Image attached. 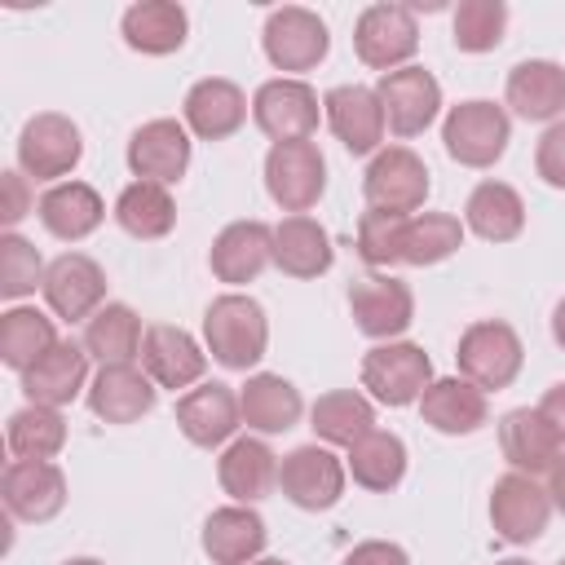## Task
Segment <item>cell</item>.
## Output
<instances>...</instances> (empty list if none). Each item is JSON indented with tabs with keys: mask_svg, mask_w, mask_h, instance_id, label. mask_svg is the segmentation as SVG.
Here are the masks:
<instances>
[{
	"mask_svg": "<svg viewBox=\"0 0 565 565\" xmlns=\"http://www.w3.org/2000/svg\"><path fill=\"white\" fill-rule=\"evenodd\" d=\"M4 446L13 459H57L66 446V419L53 406H22L9 415Z\"/></svg>",
	"mask_w": 565,
	"mask_h": 565,
	"instance_id": "cell-40",
	"label": "cell"
},
{
	"mask_svg": "<svg viewBox=\"0 0 565 565\" xmlns=\"http://www.w3.org/2000/svg\"><path fill=\"white\" fill-rule=\"evenodd\" d=\"M57 344V327L35 305H13L0 313V362L9 371H31Z\"/></svg>",
	"mask_w": 565,
	"mask_h": 565,
	"instance_id": "cell-39",
	"label": "cell"
},
{
	"mask_svg": "<svg viewBox=\"0 0 565 565\" xmlns=\"http://www.w3.org/2000/svg\"><path fill=\"white\" fill-rule=\"evenodd\" d=\"M441 141H446V154L463 168H494L512 141V119L503 106L486 102V97H472V102H459L446 110L441 119Z\"/></svg>",
	"mask_w": 565,
	"mask_h": 565,
	"instance_id": "cell-2",
	"label": "cell"
},
{
	"mask_svg": "<svg viewBox=\"0 0 565 565\" xmlns=\"http://www.w3.org/2000/svg\"><path fill=\"white\" fill-rule=\"evenodd\" d=\"M322 115H327V128L335 132V141L349 154H380L384 150L380 141L388 132V119H384V106H380L375 88H366V84H335L322 97Z\"/></svg>",
	"mask_w": 565,
	"mask_h": 565,
	"instance_id": "cell-17",
	"label": "cell"
},
{
	"mask_svg": "<svg viewBox=\"0 0 565 565\" xmlns=\"http://www.w3.org/2000/svg\"><path fill=\"white\" fill-rule=\"evenodd\" d=\"M318 115H322L318 93L305 79H291V75L265 79L256 88V97H252V119H256V128L274 146H282V141H309L318 132Z\"/></svg>",
	"mask_w": 565,
	"mask_h": 565,
	"instance_id": "cell-9",
	"label": "cell"
},
{
	"mask_svg": "<svg viewBox=\"0 0 565 565\" xmlns=\"http://www.w3.org/2000/svg\"><path fill=\"white\" fill-rule=\"evenodd\" d=\"M0 190H4V207H0V221L13 230L26 212H35V190H31V177L22 172V168H13V172H4V181H0Z\"/></svg>",
	"mask_w": 565,
	"mask_h": 565,
	"instance_id": "cell-46",
	"label": "cell"
},
{
	"mask_svg": "<svg viewBox=\"0 0 565 565\" xmlns=\"http://www.w3.org/2000/svg\"><path fill=\"white\" fill-rule=\"evenodd\" d=\"M349 313L362 335L388 344L415 322V296L393 274H362L349 282Z\"/></svg>",
	"mask_w": 565,
	"mask_h": 565,
	"instance_id": "cell-13",
	"label": "cell"
},
{
	"mask_svg": "<svg viewBox=\"0 0 565 565\" xmlns=\"http://www.w3.org/2000/svg\"><path fill=\"white\" fill-rule=\"evenodd\" d=\"M552 340L565 349V296L556 300V309H552Z\"/></svg>",
	"mask_w": 565,
	"mask_h": 565,
	"instance_id": "cell-50",
	"label": "cell"
},
{
	"mask_svg": "<svg viewBox=\"0 0 565 565\" xmlns=\"http://www.w3.org/2000/svg\"><path fill=\"white\" fill-rule=\"evenodd\" d=\"M353 53L380 75L411 66V57L419 53L415 13L406 4H366L353 22Z\"/></svg>",
	"mask_w": 565,
	"mask_h": 565,
	"instance_id": "cell-6",
	"label": "cell"
},
{
	"mask_svg": "<svg viewBox=\"0 0 565 565\" xmlns=\"http://www.w3.org/2000/svg\"><path fill=\"white\" fill-rule=\"evenodd\" d=\"M238 411H243V424L260 437H274V433H287L300 424L305 415V402H300V388L274 371H256L247 375V384L238 388Z\"/></svg>",
	"mask_w": 565,
	"mask_h": 565,
	"instance_id": "cell-31",
	"label": "cell"
},
{
	"mask_svg": "<svg viewBox=\"0 0 565 565\" xmlns=\"http://www.w3.org/2000/svg\"><path fill=\"white\" fill-rule=\"evenodd\" d=\"M508 31L503 0H459L450 13V40L459 53H494Z\"/></svg>",
	"mask_w": 565,
	"mask_h": 565,
	"instance_id": "cell-42",
	"label": "cell"
},
{
	"mask_svg": "<svg viewBox=\"0 0 565 565\" xmlns=\"http://www.w3.org/2000/svg\"><path fill=\"white\" fill-rule=\"evenodd\" d=\"M274 265L287 278H322L335 265L331 234L313 216H282L274 225Z\"/></svg>",
	"mask_w": 565,
	"mask_h": 565,
	"instance_id": "cell-33",
	"label": "cell"
},
{
	"mask_svg": "<svg viewBox=\"0 0 565 565\" xmlns=\"http://www.w3.org/2000/svg\"><path fill=\"white\" fill-rule=\"evenodd\" d=\"M265 190L269 199L291 212V216H309V207H318L322 190H327V159L313 141H282L269 146L265 154Z\"/></svg>",
	"mask_w": 565,
	"mask_h": 565,
	"instance_id": "cell-7",
	"label": "cell"
},
{
	"mask_svg": "<svg viewBox=\"0 0 565 565\" xmlns=\"http://www.w3.org/2000/svg\"><path fill=\"white\" fill-rule=\"evenodd\" d=\"M62 565H106V561H97V556H71V561H62Z\"/></svg>",
	"mask_w": 565,
	"mask_h": 565,
	"instance_id": "cell-51",
	"label": "cell"
},
{
	"mask_svg": "<svg viewBox=\"0 0 565 565\" xmlns=\"http://www.w3.org/2000/svg\"><path fill=\"white\" fill-rule=\"evenodd\" d=\"M499 450L512 463V472L543 477L565 455V441H561V433L547 424V415L539 406L534 411L530 406H516V411H508L499 419Z\"/></svg>",
	"mask_w": 565,
	"mask_h": 565,
	"instance_id": "cell-23",
	"label": "cell"
},
{
	"mask_svg": "<svg viewBox=\"0 0 565 565\" xmlns=\"http://www.w3.org/2000/svg\"><path fill=\"white\" fill-rule=\"evenodd\" d=\"M9 516L44 525L66 508V472L53 459H13L0 477Z\"/></svg>",
	"mask_w": 565,
	"mask_h": 565,
	"instance_id": "cell-18",
	"label": "cell"
},
{
	"mask_svg": "<svg viewBox=\"0 0 565 565\" xmlns=\"http://www.w3.org/2000/svg\"><path fill=\"white\" fill-rule=\"evenodd\" d=\"M44 305L62 322H88L106 305V269L84 252H62L44 269Z\"/></svg>",
	"mask_w": 565,
	"mask_h": 565,
	"instance_id": "cell-14",
	"label": "cell"
},
{
	"mask_svg": "<svg viewBox=\"0 0 565 565\" xmlns=\"http://www.w3.org/2000/svg\"><path fill=\"white\" fill-rule=\"evenodd\" d=\"M534 172L543 177V185L565 190V119L543 128V137L534 146Z\"/></svg>",
	"mask_w": 565,
	"mask_h": 565,
	"instance_id": "cell-45",
	"label": "cell"
},
{
	"mask_svg": "<svg viewBox=\"0 0 565 565\" xmlns=\"http://www.w3.org/2000/svg\"><path fill=\"white\" fill-rule=\"evenodd\" d=\"M428 168L411 146H384L380 154H371L366 177H362V194L366 207L393 212V216H415L428 199Z\"/></svg>",
	"mask_w": 565,
	"mask_h": 565,
	"instance_id": "cell-8",
	"label": "cell"
},
{
	"mask_svg": "<svg viewBox=\"0 0 565 565\" xmlns=\"http://www.w3.org/2000/svg\"><path fill=\"white\" fill-rule=\"evenodd\" d=\"M84 159V132L71 115L57 110H40L22 124L18 132V168L35 181L57 185L62 177H71Z\"/></svg>",
	"mask_w": 565,
	"mask_h": 565,
	"instance_id": "cell-4",
	"label": "cell"
},
{
	"mask_svg": "<svg viewBox=\"0 0 565 565\" xmlns=\"http://www.w3.org/2000/svg\"><path fill=\"white\" fill-rule=\"evenodd\" d=\"M494 565H530V561H521V556H508V561H494Z\"/></svg>",
	"mask_w": 565,
	"mask_h": 565,
	"instance_id": "cell-53",
	"label": "cell"
},
{
	"mask_svg": "<svg viewBox=\"0 0 565 565\" xmlns=\"http://www.w3.org/2000/svg\"><path fill=\"white\" fill-rule=\"evenodd\" d=\"M344 459L331 450V446H296L291 455H282L278 463V490L287 503L305 508V512H327L340 503L344 494Z\"/></svg>",
	"mask_w": 565,
	"mask_h": 565,
	"instance_id": "cell-10",
	"label": "cell"
},
{
	"mask_svg": "<svg viewBox=\"0 0 565 565\" xmlns=\"http://www.w3.org/2000/svg\"><path fill=\"white\" fill-rule=\"evenodd\" d=\"M547 494H552V508L565 512V455L556 459V468L547 472Z\"/></svg>",
	"mask_w": 565,
	"mask_h": 565,
	"instance_id": "cell-49",
	"label": "cell"
},
{
	"mask_svg": "<svg viewBox=\"0 0 565 565\" xmlns=\"http://www.w3.org/2000/svg\"><path fill=\"white\" fill-rule=\"evenodd\" d=\"M309 428L322 437V446H358L366 433H375V406L358 388H331L309 406Z\"/></svg>",
	"mask_w": 565,
	"mask_h": 565,
	"instance_id": "cell-36",
	"label": "cell"
},
{
	"mask_svg": "<svg viewBox=\"0 0 565 565\" xmlns=\"http://www.w3.org/2000/svg\"><path fill=\"white\" fill-rule=\"evenodd\" d=\"M203 344L212 362H221L225 371H252L269 349V318L260 300L243 291L216 296L203 313Z\"/></svg>",
	"mask_w": 565,
	"mask_h": 565,
	"instance_id": "cell-1",
	"label": "cell"
},
{
	"mask_svg": "<svg viewBox=\"0 0 565 565\" xmlns=\"http://www.w3.org/2000/svg\"><path fill=\"white\" fill-rule=\"evenodd\" d=\"M419 415L428 428L446 433V437H468L477 433L481 424H490V402L486 393L463 380V375H446V380H433L419 397Z\"/></svg>",
	"mask_w": 565,
	"mask_h": 565,
	"instance_id": "cell-29",
	"label": "cell"
},
{
	"mask_svg": "<svg viewBox=\"0 0 565 565\" xmlns=\"http://www.w3.org/2000/svg\"><path fill=\"white\" fill-rule=\"evenodd\" d=\"M402 234H406V216L366 207L362 221H358V256H362L371 269L402 265Z\"/></svg>",
	"mask_w": 565,
	"mask_h": 565,
	"instance_id": "cell-44",
	"label": "cell"
},
{
	"mask_svg": "<svg viewBox=\"0 0 565 565\" xmlns=\"http://www.w3.org/2000/svg\"><path fill=\"white\" fill-rule=\"evenodd\" d=\"M154 397H159V388L137 362L102 366L88 384V411L102 424H137L141 415L154 411Z\"/></svg>",
	"mask_w": 565,
	"mask_h": 565,
	"instance_id": "cell-26",
	"label": "cell"
},
{
	"mask_svg": "<svg viewBox=\"0 0 565 565\" xmlns=\"http://www.w3.org/2000/svg\"><path fill=\"white\" fill-rule=\"evenodd\" d=\"M260 44H265V57L278 66V71H291V79L300 71H313L327 49H331V31L327 22L305 9V4H282L265 18V31H260Z\"/></svg>",
	"mask_w": 565,
	"mask_h": 565,
	"instance_id": "cell-11",
	"label": "cell"
},
{
	"mask_svg": "<svg viewBox=\"0 0 565 565\" xmlns=\"http://www.w3.org/2000/svg\"><path fill=\"white\" fill-rule=\"evenodd\" d=\"M556 565H565V561H556Z\"/></svg>",
	"mask_w": 565,
	"mask_h": 565,
	"instance_id": "cell-54",
	"label": "cell"
},
{
	"mask_svg": "<svg viewBox=\"0 0 565 565\" xmlns=\"http://www.w3.org/2000/svg\"><path fill=\"white\" fill-rule=\"evenodd\" d=\"M88 349L75 340H57L31 371H22V393L31 406H71L79 393H88Z\"/></svg>",
	"mask_w": 565,
	"mask_h": 565,
	"instance_id": "cell-24",
	"label": "cell"
},
{
	"mask_svg": "<svg viewBox=\"0 0 565 565\" xmlns=\"http://www.w3.org/2000/svg\"><path fill=\"white\" fill-rule=\"evenodd\" d=\"M141 371L154 380V388H194L203 384V371H207V353L203 344L172 327V322H154L146 327V340H141Z\"/></svg>",
	"mask_w": 565,
	"mask_h": 565,
	"instance_id": "cell-19",
	"label": "cell"
},
{
	"mask_svg": "<svg viewBox=\"0 0 565 565\" xmlns=\"http://www.w3.org/2000/svg\"><path fill=\"white\" fill-rule=\"evenodd\" d=\"M119 31H124V44L132 53H146V57H168L185 44L190 35V18L177 0H137L124 9L119 18Z\"/></svg>",
	"mask_w": 565,
	"mask_h": 565,
	"instance_id": "cell-32",
	"label": "cell"
},
{
	"mask_svg": "<svg viewBox=\"0 0 565 565\" xmlns=\"http://www.w3.org/2000/svg\"><path fill=\"white\" fill-rule=\"evenodd\" d=\"M35 216H40V225H44L53 238L79 243V238H88V234L106 221V199H102L88 181H57V185H49V190L40 194Z\"/></svg>",
	"mask_w": 565,
	"mask_h": 565,
	"instance_id": "cell-30",
	"label": "cell"
},
{
	"mask_svg": "<svg viewBox=\"0 0 565 565\" xmlns=\"http://www.w3.org/2000/svg\"><path fill=\"white\" fill-rule=\"evenodd\" d=\"M247 93L234 79L207 75L199 84H190L185 102H181V124L199 137V141H225L247 124Z\"/></svg>",
	"mask_w": 565,
	"mask_h": 565,
	"instance_id": "cell-21",
	"label": "cell"
},
{
	"mask_svg": "<svg viewBox=\"0 0 565 565\" xmlns=\"http://www.w3.org/2000/svg\"><path fill=\"white\" fill-rule=\"evenodd\" d=\"M344 468L353 477V486L371 490V494H388L393 486H402L406 477V441L397 433H366L358 446H349L344 455Z\"/></svg>",
	"mask_w": 565,
	"mask_h": 565,
	"instance_id": "cell-37",
	"label": "cell"
},
{
	"mask_svg": "<svg viewBox=\"0 0 565 565\" xmlns=\"http://www.w3.org/2000/svg\"><path fill=\"white\" fill-rule=\"evenodd\" d=\"M340 565H411V556H406V547H402V543L366 539V543H358Z\"/></svg>",
	"mask_w": 565,
	"mask_h": 565,
	"instance_id": "cell-47",
	"label": "cell"
},
{
	"mask_svg": "<svg viewBox=\"0 0 565 565\" xmlns=\"http://www.w3.org/2000/svg\"><path fill=\"white\" fill-rule=\"evenodd\" d=\"M375 97L384 106V119H388V132L393 137H419L437 110H441V84L433 71L424 66H402V71H388L380 75L375 84Z\"/></svg>",
	"mask_w": 565,
	"mask_h": 565,
	"instance_id": "cell-15",
	"label": "cell"
},
{
	"mask_svg": "<svg viewBox=\"0 0 565 565\" xmlns=\"http://www.w3.org/2000/svg\"><path fill=\"white\" fill-rule=\"evenodd\" d=\"M539 411L547 415V424H552V428L561 433V441H565V380H561V384H552V388L543 393Z\"/></svg>",
	"mask_w": 565,
	"mask_h": 565,
	"instance_id": "cell-48",
	"label": "cell"
},
{
	"mask_svg": "<svg viewBox=\"0 0 565 565\" xmlns=\"http://www.w3.org/2000/svg\"><path fill=\"white\" fill-rule=\"evenodd\" d=\"M358 375L380 406H411L433 384V358L411 340H388L362 353Z\"/></svg>",
	"mask_w": 565,
	"mask_h": 565,
	"instance_id": "cell-5",
	"label": "cell"
},
{
	"mask_svg": "<svg viewBox=\"0 0 565 565\" xmlns=\"http://www.w3.org/2000/svg\"><path fill=\"white\" fill-rule=\"evenodd\" d=\"M44 260H40V252H35V243L31 238H22V234H0V296L4 300H22V296H31L35 287H44Z\"/></svg>",
	"mask_w": 565,
	"mask_h": 565,
	"instance_id": "cell-43",
	"label": "cell"
},
{
	"mask_svg": "<svg viewBox=\"0 0 565 565\" xmlns=\"http://www.w3.org/2000/svg\"><path fill=\"white\" fill-rule=\"evenodd\" d=\"M207 265L221 282L247 287L274 265V230L265 221H230L207 252Z\"/></svg>",
	"mask_w": 565,
	"mask_h": 565,
	"instance_id": "cell-22",
	"label": "cell"
},
{
	"mask_svg": "<svg viewBox=\"0 0 565 565\" xmlns=\"http://www.w3.org/2000/svg\"><path fill=\"white\" fill-rule=\"evenodd\" d=\"M115 221L124 234L132 238H168L172 225H177V199L168 185H154V181H128L115 199Z\"/></svg>",
	"mask_w": 565,
	"mask_h": 565,
	"instance_id": "cell-38",
	"label": "cell"
},
{
	"mask_svg": "<svg viewBox=\"0 0 565 565\" xmlns=\"http://www.w3.org/2000/svg\"><path fill=\"white\" fill-rule=\"evenodd\" d=\"M503 97L525 124H556L565 119V66L552 57H525L508 71Z\"/></svg>",
	"mask_w": 565,
	"mask_h": 565,
	"instance_id": "cell-25",
	"label": "cell"
},
{
	"mask_svg": "<svg viewBox=\"0 0 565 565\" xmlns=\"http://www.w3.org/2000/svg\"><path fill=\"white\" fill-rule=\"evenodd\" d=\"M269 543L265 516L252 503H225L203 521V552L212 565H252Z\"/></svg>",
	"mask_w": 565,
	"mask_h": 565,
	"instance_id": "cell-27",
	"label": "cell"
},
{
	"mask_svg": "<svg viewBox=\"0 0 565 565\" xmlns=\"http://www.w3.org/2000/svg\"><path fill=\"white\" fill-rule=\"evenodd\" d=\"M455 362H459V375L472 380L481 393H499V388H512V380L521 375L525 349L503 318H481L459 335Z\"/></svg>",
	"mask_w": 565,
	"mask_h": 565,
	"instance_id": "cell-3",
	"label": "cell"
},
{
	"mask_svg": "<svg viewBox=\"0 0 565 565\" xmlns=\"http://www.w3.org/2000/svg\"><path fill=\"white\" fill-rule=\"evenodd\" d=\"M278 463L265 437H234L216 459V481L234 503H260L278 486Z\"/></svg>",
	"mask_w": 565,
	"mask_h": 565,
	"instance_id": "cell-28",
	"label": "cell"
},
{
	"mask_svg": "<svg viewBox=\"0 0 565 565\" xmlns=\"http://www.w3.org/2000/svg\"><path fill=\"white\" fill-rule=\"evenodd\" d=\"M141 340H146V327L137 318L132 305L124 300H106L88 322H84V349L88 358H97L102 366H124V362H137L141 358Z\"/></svg>",
	"mask_w": 565,
	"mask_h": 565,
	"instance_id": "cell-34",
	"label": "cell"
},
{
	"mask_svg": "<svg viewBox=\"0 0 565 565\" xmlns=\"http://www.w3.org/2000/svg\"><path fill=\"white\" fill-rule=\"evenodd\" d=\"M128 168L137 181L177 185L190 168V128L181 119H150L128 137Z\"/></svg>",
	"mask_w": 565,
	"mask_h": 565,
	"instance_id": "cell-20",
	"label": "cell"
},
{
	"mask_svg": "<svg viewBox=\"0 0 565 565\" xmlns=\"http://www.w3.org/2000/svg\"><path fill=\"white\" fill-rule=\"evenodd\" d=\"M463 230L486 243H512L525 230V199L508 181H481L463 203Z\"/></svg>",
	"mask_w": 565,
	"mask_h": 565,
	"instance_id": "cell-35",
	"label": "cell"
},
{
	"mask_svg": "<svg viewBox=\"0 0 565 565\" xmlns=\"http://www.w3.org/2000/svg\"><path fill=\"white\" fill-rule=\"evenodd\" d=\"M463 247V221L450 212H415L402 234V265H441Z\"/></svg>",
	"mask_w": 565,
	"mask_h": 565,
	"instance_id": "cell-41",
	"label": "cell"
},
{
	"mask_svg": "<svg viewBox=\"0 0 565 565\" xmlns=\"http://www.w3.org/2000/svg\"><path fill=\"white\" fill-rule=\"evenodd\" d=\"M552 494L547 486H539V477H525V472H503L490 490V525L503 543H534L543 539L547 521H552Z\"/></svg>",
	"mask_w": 565,
	"mask_h": 565,
	"instance_id": "cell-12",
	"label": "cell"
},
{
	"mask_svg": "<svg viewBox=\"0 0 565 565\" xmlns=\"http://www.w3.org/2000/svg\"><path fill=\"white\" fill-rule=\"evenodd\" d=\"M243 424V411H238V393L221 380H207V384H194L177 397V428L190 446L199 450H212V446H230L234 433Z\"/></svg>",
	"mask_w": 565,
	"mask_h": 565,
	"instance_id": "cell-16",
	"label": "cell"
},
{
	"mask_svg": "<svg viewBox=\"0 0 565 565\" xmlns=\"http://www.w3.org/2000/svg\"><path fill=\"white\" fill-rule=\"evenodd\" d=\"M252 565H291V561H278V556H260V561H252Z\"/></svg>",
	"mask_w": 565,
	"mask_h": 565,
	"instance_id": "cell-52",
	"label": "cell"
}]
</instances>
